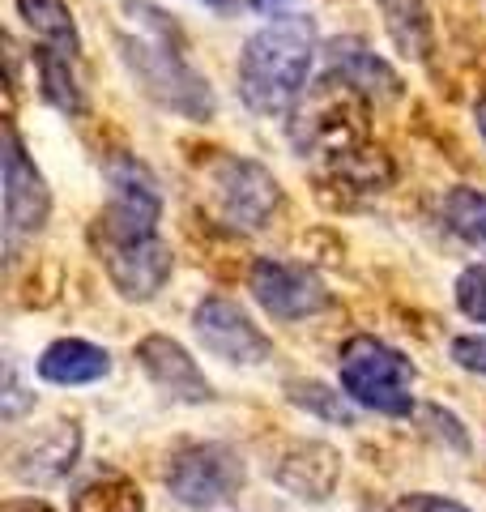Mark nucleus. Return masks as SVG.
<instances>
[{
	"label": "nucleus",
	"instance_id": "nucleus-19",
	"mask_svg": "<svg viewBox=\"0 0 486 512\" xmlns=\"http://www.w3.org/2000/svg\"><path fill=\"white\" fill-rule=\"evenodd\" d=\"M73 56L56 52V47H35V73H39V94L52 103L60 116H81L86 111V90L77 82Z\"/></svg>",
	"mask_w": 486,
	"mask_h": 512
},
{
	"label": "nucleus",
	"instance_id": "nucleus-26",
	"mask_svg": "<svg viewBox=\"0 0 486 512\" xmlns=\"http://www.w3.org/2000/svg\"><path fill=\"white\" fill-rule=\"evenodd\" d=\"M0 512H56V508L43 504V500H5V504H0Z\"/></svg>",
	"mask_w": 486,
	"mask_h": 512
},
{
	"label": "nucleus",
	"instance_id": "nucleus-12",
	"mask_svg": "<svg viewBox=\"0 0 486 512\" xmlns=\"http://www.w3.org/2000/svg\"><path fill=\"white\" fill-rule=\"evenodd\" d=\"M133 355H137V367L150 376V384L162 397L188 402V406L214 402V384H209V376L201 372L197 359H192L180 342L167 338V333H145Z\"/></svg>",
	"mask_w": 486,
	"mask_h": 512
},
{
	"label": "nucleus",
	"instance_id": "nucleus-14",
	"mask_svg": "<svg viewBox=\"0 0 486 512\" xmlns=\"http://www.w3.org/2000/svg\"><path fill=\"white\" fill-rule=\"evenodd\" d=\"M77 457H81V427L73 419H56V423H47L43 431H35L30 440H22L18 448H13L9 470H13L18 483L52 487L77 466Z\"/></svg>",
	"mask_w": 486,
	"mask_h": 512
},
{
	"label": "nucleus",
	"instance_id": "nucleus-6",
	"mask_svg": "<svg viewBox=\"0 0 486 512\" xmlns=\"http://www.w3.org/2000/svg\"><path fill=\"white\" fill-rule=\"evenodd\" d=\"M209 201L239 231H265L282 210V184L265 163L243 154H222L205 171Z\"/></svg>",
	"mask_w": 486,
	"mask_h": 512
},
{
	"label": "nucleus",
	"instance_id": "nucleus-24",
	"mask_svg": "<svg viewBox=\"0 0 486 512\" xmlns=\"http://www.w3.org/2000/svg\"><path fill=\"white\" fill-rule=\"evenodd\" d=\"M384 512H474V508L448 500V495H435V491H414V495H401V500H393Z\"/></svg>",
	"mask_w": 486,
	"mask_h": 512
},
{
	"label": "nucleus",
	"instance_id": "nucleus-18",
	"mask_svg": "<svg viewBox=\"0 0 486 512\" xmlns=\"http://www.w3.org/2000/svg\"><path fill=\"white\" fill-rule=\"evenodd\" d=\"M22 13V22L30 26V35H35L43 47H56L64 56H81V30L73 22V9L69 0H13Z\"/></svg>",
	"mask_w": 486,
	"mask_h": 512
},
{
	"label": "nucleus",
	"instance_id": "nucleus-17",
	"mask_svg": "<svg viewBox=\"0 0 486 512\" xmlns=\"http://www.w3.org/2000/svg\"><path fill=\"white\" fill-rule=\"evenodd\" d=\"M384 13V30L405 60H427L435 52V22L423 0H376Z\"/></svg>",
	"mask_w": 486,
	"mask_h": 512
},
{
	"label": "nucleus",
	"instance_id": "nucleus-4",
	"mask_svg": "<svg viewBox=\"0 0 486 512\" xmlns=\"http://www.w3.org/2000/svg\"><path fill=\"white\" fill-rule=\"evenodd\" d=\"M414 380L418 367L410 355L397 346H388L384 338L371 333H354V338L337 350V384L354 397V406L388 414V419H405L414 414Z\"/></svg>",
	"mask_w": 486,
	"mask_h": 512
},
{
	"label": "nucleus",
	"instance_id": "nucleus-27",
	"mask_svg": "<svg viewBox=\"0 0 486 512\" xmlns=\"http://www.w3.org/2000/svg\"><path fill=\"white\" fill-rule=\"evenodd\" d=\"M248 5H252V9H261V13H273V9H282L286 0H248Z\"/></svg>",
	"mask_w": 486,
	"mask_h": 512
},
{
	"label": "nucleus",
	"instance_id": "nucleus-22",
	"mask_svg": "<svg viewBox=\"0 0 486 512\" xmlns=\"http://www.w3.org/2000/svg\"><path fill=\"white\" fill-rule=\"evenodd\" d=\"M440 210H444V222H448V231H452V235L465 239L469 248L486 252V192L457 184V188H448V192H444Z\"/></svg>",
	"mask_w": 486,
	"mask_h": 512
},
{
	"label": "nucleus",
	"instance_id": "nucleus-15",
	"mask_svg": "<svg viewBox=\"0 0 486 512\" xmlns=\"http://www.w3.org/2000/svg\"><path fill=\"white\" fill-rule=\"evenodd\" d=\"M324 64H329L333 77H342L346 86H354L371 103L401 99V73L384 56L371 52L363 39H354V35L329 39V43H324Z\"/></svg>",
	"mask_w": 486,
	"mask_h": 512
},
{
	"label": "nucleus",
	"instance_id": "nucleus-7",
	"mask_svg": "<svg viewBox=\"0 0 486 512\" xmlns=\"http://www.w3.org/2000/svg\"><path fill=\"white\" fill-rule=\"evenodd\" d=\"M243 457L231 444H184L167 461V491L184 508H218L243 487Z\"/></svg>",
	"mask_w": 486,
	"mask_h": 512
},
{
	"label": "nucleus",
	"instance_id": "nucleus-28",
	"mask_svg": "<svg viewBox=\"0 0 486 512\" xmlns=\"http://www.w3.org/2000/svg\"><path fill=\"white\" fill-rule=\"evenodd\" d=\"M474 120H478V133H482V141H486V99L474 107Z\"/></svg>",
	"mask_w": 486,
	"mask_h": 512
},
{
	"label": "nucleus",
	"instance_id": "nucleus-3",
	"mask_svg": "<svg viewBox=\"0 0 486 512\" xmlns=\"http://www.w3.org/2000/svg\"><path fill=\"white\" fill-rule=\"evenodd\" d=\"M367 116H371V99H363L354 86L329 73L324 82L307 86V94L290 111V141L303 154H320L337 163V158L371 146Z\"/></svg>",
	"mask_w": 486,
	"mask_h": 512
},
{
	"label": "nucleus",
	"instance_id": "nucleus-29",
	"mask_svg": "<svg viewBox=\"0 0 486 512\" xmlns=\"http://www.w3.org/2000/svg\"><path fill=\"white\" fill-rule=\"evenodd\" d=\"M201 5H214V9H226V5H231V0H201Z\"/></svg>",
	"mask_w": 486,
	"mask_h": 512
},
{
	"label": "nucleus",
	"instance_id": "nucleus-16",
	"mask_svg": "<svg viewBox=\"0 0 486 512\" xmlns=\"http://www.w3.org/2000/svg\"><path fill=\"white\" fill-rule=\"evenodd\" d=\"M39 380L60 384V389H77V384H94L111 372V355L103 346H94L86 338H60L39 355L35 363Z\"/></svg>",
	"mask_w": 486,
	"mask_h": 512
},
{
	"label": "nucleus",
	"instance_id": "nucleus-1",
	"mask_svg": "<svg viewBox=\"0 0 486 512\" xmlns=\"http://www.w3.org/2000/svg\"><path fill=\"white\" fill-rule=\"evenodd\" d=\"M128 22L120 26V56L133 73V82L145 90V99H154L162 111H175L184 120H214V90L205 77L192 69V60L184 56V39L175 22L158 5L145 0H128Z\"/></svg>",
	"mask_w": 486,
	"mask_h": 512
},
{
	"label": "nucleus",
	"instance_id": "nucleus-10",
	"mask_svg": "<svg viewBox=\"0 0 486 512\" xmlns=\"http://www.w3.org/2000/svg\"><path fill=\"white\" fill-rule=\"evenodd\" d=\"M0 184H5V239L9 248L18 239H35L52 218V188H47L35 158L26 154L22 137L5 128V150H0Z\"/></svg>",
	"mask_w": 486,
	"mask_h": 512
},
{
	"label": "nucleus",
	"instance_id": "nucleus-21",
	"mask_svg": "<svg viewBox=\"0 0 486 512\" xmlns=\"http://www.w3.org/2000/svg\"><path fill=\"white\" fill-rule=\"evenodd\" d=\"M73 512H145V491L128 474H99L77 487Z\"/></svg>",
	"mask_w": 486,
	"mask_h": 512
},
{
	"label": "nucleus",
	"instance_id": "nucleus-13",
	"mask_svg": "<svg viewBox=\"0 0 486 512\" xmlns=\"http://www.w3.org/2000/svg\"><path fill=\"white\" fill-rule=\"evenodd\" d=\"M269 474L282 491H290L295 500H329L342 483V453L324 440H290L278 457L269 461Z\"/></svg>",
	"mask_w": 486,
	"mask_h": 512
},
{
	"label": "nucleus",
	"instance_id": "nucleus-9",
	"mask_svg": "<svg viewBox=\"0 0 486 512\" xmlns=\"http://www.w3.org/2000/svg\"><path fill=\"white\" fill-rule=\"evenodd\" d=\"M192 333L209 355L231 367H261L273 359V338L226 295H205L192 308Z\"/></svg>",
	"mask_w": 486,
	"mask_h": 512
},
{
	"label": "nucleus",
	"instance_id": "nucleus-8",
	"mask_svg": "<svg viewBox=\"0 0 486 512\" xmlns=\"http://www.w3.org/2000/svg\"><path fill=\"white\" fill-rule=\"evenodd\" d=\"M248 291L273 320H286V325L333 308V291L324 286V278L316 269L282 261V256H261V261H252Z\"/></svg>",
	"mask_w": 486,
	"mask_h": 512
},
{
	"label": "nucleus",
	"instance_id": "nucleus-25",
	"mask_svg": "<svg viewBox=\"0 0 486 512\" xmlns=\"http://www.w3.org/2000/svg\"><path fill=\"white\" fill-rule=\"evenodd\" d=\"M452 359L465 372L486 376V333H461V338H452Z\"/></svg>",
	"mask_w": 486,
	"mask_h": 512
},
{
	"label": "nucleus",
	"instance_id": "nucleus-2",
	"mask_svg": "<svg viewBox=\"0 0 486 512\" xmlns=\"http://www.w3.org/2000/svg\"><path fill=\"white\" fill-rule=\"evenodd\" d=\"M320 56V30L312 18L286 13L252 30L239 47L235 82L239 99L256 116H290L312 86V64Z\"/></svg>",
	"mask_w": 486,
	"mask_h": 512
},
{
	"label": "nucleus",
	"instance_id": "nucleus-20",
	"mask_svg": "<svg viewBox=\"0 0 486 512\" xmlns=\"http://www.w3.org/2000/svg\"><path fill=\"white\" fill-rule=\"evenodd\" d=\"M286 402L316 414L324 423H337V427H354V419H359L354 397L342 389V384L329 389V384H320V380H286Z\"/></svg>",
	"mask_w": 486,
	"mask_h": 512
},
{
	"label": "nucleus",
	"instance_id": "nucleus-11",
	"mask_svg": "<svg viewBox=\"0 0 486 512\" xmlns=\"http://www.w3.org/2000/svg\"><path fill=\"white\" fill-rule=\"evenodd\" d=\"M94 252H99V261L107 269V282L128 303H150L171 282V269H175L171 244H162V235L94 239Z\"/></svg>",
	"mask_w": 486,
	"mask_h": 512
},
{
	"label": "nucleus",
	"instance_id": "nucleus-23",
	"mask_svg": "<svg viewBox=\"0 0 486 512\" xmlns=\"http://www.w3.org/2000/svg\"><path fill=\"white\" fill-rule=\"evenodd\" d=\"M452 299H457V308L486 325V265H469L457 274V286H452Z\"/></svg>",
	"mask_w": 486,
	"mask_h": 512
},
{
	"label": "nucleus",
	"instance_id": "nucleus-5",
	"mask_svg": "<svg viewBox=\"0 0 486 512\" xmlns=\"http://www.w3.org/2000/svg\"><path fill=\"white\" fill-rule=\"evenodd\" d=\"M107 180V205L94 218L90 239H141L158 235L162 222V188L154 171L133 154H116L103 167Z\"/></svg>",
	"mask_w": 486,
	"mask_h": 512
}]
</instances>
